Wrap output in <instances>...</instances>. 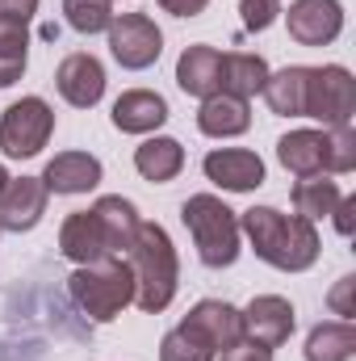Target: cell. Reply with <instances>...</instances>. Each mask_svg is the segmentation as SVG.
Here are the masks:
<instances>
[{
	"label": "cell",
	"mask_w": 356,
	"mask_h": 361,
	"mask_svg": "<svg viewBox=\"0 0 356 361\" xmlns=\"http://www.w3.org/2000/svg\"><path fill=\"white\" fill-rule=\"evenodd\" d=\"M180 223L189 227L193 248H197V257H201L205 269H231V265L239 261V240H243L239 214H235L222 197H214V193H193V197L180 206Z\"/></svg>",
	"instance_id": "cell-4"
},
{
	"label": "cell",
	"mask_w": 356,
	"mask_h": 361,
	"mask_svg": "<svg viewBox=\"0 0 356 361\" xmlns=\"http://www.w3.org/2000/svg\"><path fill=\"white\" fill-rule=\"evenodd\" d=\"M276 160L293 177H319V173H327V130H289L276 143Z\"/></svg>",
	"instance_id": "cell-17"
},
{
	"label": "cell",
	"mask_w": 356,
	"mask_h": 361,
	"mask_svg": "<svg viewBox=\"0 0 356 361\" xmlns=\"http://www.w3.org/2000/svg\"><path fill=\"white\" fill-rule=\"evenodd\" d=\"M46 197L42 177H8L0 193V231H34L46 214Z\"/></svg>",
	"instance_id": "cell-12"
},
{
	"label": "cell",
	"mask_w": 356,
	"mask_h": 361,
	"mask_svg": "<svg viewBox=\"0 0 356 361\" xmlns=\"http://www.w3.org/2000/svg\"><path fill=\"white\" fill-rule=\"evenodd\" d=\"M239 13H243L248 30H268L285 8H281V0H239Z\"/></svg>",
	"instance_id": "cell-29"
},
{
	"label": "cell",
	"mask_w": 356,
	"mask_h": 361,
	"mask_svg": "<svg viewBox=\"0 0 356 361\" xmlns=\"http://www.w3.org/2000/svg\"><path fill=\"white\" fill-rule=\"evenodd\" d=\"M356 353V328L352 319H327L314 324L306 336V361H352Z\"/></svg>",
	"instance_id": "cell-23"
},
{
	"label": "cell",
	"mask_w": 356,
	"mask_h": 361,
	"mask_svg": "<svg viewBox=\"0 0 356 361\" xmlns=\"http://www.w3.org/2000/svg\"><path fill=\"white\" fill-rule=\"evenodd\" d=\"M4 185H8V173H4V164H0V193H4Z\"/></svg>",
	"instance_id": "cell-35"
},
{
	"label": "cell",
	"mask_w": 356,
	"mask_h": 361,
	"mask_svg": "<svg viewBox=\"0 0 356 361\" xmlns=\"http://www.w3.org/2000/svg\"><path fill=\"white\" fill-rule=\"evenodd\" d=\"M265 80H268L265 55H252V51H231V55H222L218 92H231V97H239V101H252L256 92H265Z\"/></svg>",
	"instance_id": "cell-20"
},
{
	"label": "cell",
	"mask_w": 356,
	"mask_h": 361,
	"mask_svg": "<svg viewBox=\"0 0 356 361\" xmlns=\"http://www.w3.org/2000/svg\"><path fill=\"white\" fill-rule=\"evenodd\" d=\"M126 265L134 273V302L147 315H160L172 307L180 286V261L172 248V235L160 223H139L134 244L126 248Z\"/></svg>",
	"instance_id": "cell-3"
},
{
	"label": "cell",
	"mask_w": 356,
	"mask_h": 361,
	"mask_svg": "<svg viewBox=\"0 0 356 361\" xmlns=\"http://www.w3.org/2000/svg\"><path fill=\"white\" fill-rule=\"evenodd\" d=\"M180 324H189L214 353H227V349H235L243 341V315L222 298H201Z\"/></svg>",
	"instance_id": "cell-13"
},
{
	"label": "cell",
	"mask_w": 356,
	"mask_h": 361,
	"mask_svg": "<svg viewBox=\"0 0 356 361\" xmlns=\"http://www.w3.org/2000/svg\"><path fill=\"white\" fill-rule=\"evenodd\" d=\"M289 38L302 47H327L344 30V4L340 0H293L289 13Z\"/></svg>",
	"instance_id": "cell-10"
},
{
	"label": "cell",
	"mask_w": 356,
	"mask_h": 361,
	"mask_svg": "<svg viewBox=\"0 0 356 361\" xmlns=\"http://www.w3.org/2000/svg\"><path fill=\"white\" fill-rule=\"evenodd\" d=\"M356 114V80L344 63H323L310 68V85H306V118H319L327 130L336 126H352Z\"/></svg>",
	"instance_id": "cell-7"
},
{
	"label": "cell",
	"mask_w": 356,
	"mask_h": 361,
	"mask_svg": "<svg viewBox=\"0 0 356 361\" xmlns=\"http://www.w3.org/2000/svg\"><path fill=\"white\" fill-rule=\"evenodd\" d=\"M105 177V169H101V160L92 156V152H59L51 164H46V173H42V185H46V193H63V197H76V193H89L96 189Z\"/></svg>",
	"instance_id": "cell-15"
},
{
	"label": "cell",
	"mask_w": 356,
	"mask_h": 361,
	"mask_svg": "<svg viewBox=\"0 0 356 361\" xmlns=\"http://www.w3.org/2000/svg\"><path fill=\"white\" fill-rule=\"evenodd\" d=\"M109 51L126 72H147L164 55V34L147 13H122L109 21Z\"/></svg>",
	"instance_id": "cell-8"
},
{
	"label": "cell",
	"mask_w": 356,
	"mask_h": 361,
	"mask_svg": "<svg viewBox=\"0 0 356 361\" xmlns=\"http://www.w3.org/2000/svg\"><path fill=\"white\" fill-rule=\"evenodd\" d=\"M239 231L252 240V252L281 273H306L323 252V240H319L314 223L302 219V214H281L276 206L243 210Z\"/></svg>",
	"instance_id": "cell-2"
},
{
	"label": "cell",
	"mask_w": 356,
	"mask_h": 361,
	"mask_svg": "<svg viewBox=\"0 0 356 361\" xmlns=\"http://www.w3.org/2000/svg\"><path fill=\"white\" fill-rule=\"evenodd\" d=\"M306 85H310V68H302V63L268 72L265 80L268 109L281 114V118H306Z\"/></svg>",
	"instance_id": "cell-22"
},
{
	"label": "cell",
	"mask_w": 356,
	"mask_h": 361,
	"mask_svg": "<svg viewBox=\"0 0 356 361\" xmlns=\"http://www.w3.org/2000/svg\"><path fill=\"white\" fill-rule=\"evenodd\" d=\"M134 169H139L143 180H155V185L180 177V169H184V147H180V139H172V135H151V139H143V143L134 147Z\"/></svg>",
	"instance_id": "cell-21"
},
{
	"label": "cell",
	"mask_w": 356,
	"mask_h": 361,
	"mask_svg": "<svg viewBox=\"0 0 356 361\" xmlns=\"http://www.w3.org/2000/svg\"><path fill=\"white\" fill-rule=\"evenodd\" d=\"M239 315H243V341H252L260 349H281L298 328L293 302L281 294H256Z\"/></svg>",
	"instance_id": "cell-9"
},
{
	"label": "cell",
	"mask_w": 356,
	"mask_h": 361,
	"mask_svg": "<svg viewBox=\"0 0 356 361\" xmlns=\"http://www.w3.org/2000/svg\"><path fill=\"white\" fill-rule=\"evenodd\" d=\"M205 4L210 0H160V8L172 17H197V13H205Z\"/></svg>",
	"instance_id": "cell-34"
},
{
	"label": "cell",
	"mask_w": 356,
	"mask_h": 361,
	"mask_svg": "<svg viewBox=\"0 0 356 361\" xmlns=\"http://www.w3.org/2000/svg\"><path fill=\"white\" fill-rule=\"evenodd\" d=\"M340 197H344V193H340V180H331V173L302 177L293 185V214H302V219H310V223H314V219H327Z\"/></svg>",
	"instance_id": "cell-25"
},
{
	"label": "cell",
	"mask_w": 356,
	"mask_h": 361,
	"mask_svg": "<svg viewBox=\"0 0 356 361\" xmlns=\"http://www.w3.org/2000/svg\"><path fill=\"white\" fill-rule=\"evenodd\" d=\"M38 13V0H0V17H13L21 25H30Z\"/></svg>",
	"instance_id": "cell-32"
},
{
	"label": "cell",
	"mask_w": 356,
	"mask_h": 361,
	"mask_svg": "<svg viewBox=\"0 0 356 361\" xmlns=\"http://www.w3.org/2000/svg\"><path fill=\"white\" fill-rule=\"evenodd\" d=\"M248 126H252V109H248V101H239L231 92H214L197 109V130L210 139H235Z\"/></svg>",
	"instance_id": "cell-19"
},
{
	"label": "cell",
	"mask_w": 356,
	"mask_h": 361,
	"mask_svg": "<svg viewBox=\"0 0 356 361\" xmlns=\"http://www.w3.org/2000/svg\"><path fill=\"white\" fill-rule=\"evenodd\" d=\"M55 135V109L42 97H21L0 114V152L8 160L38 156Z\"/></svg>",
	"instance_id": "cell-6"
},
{
	"label": "cell",
	"mask_w": 356,
	"mask_h": 361,
	"mask_svg": "<svg viewBox=\"0 0 356 361\" xmlns=\"http://www.w3.org/2000/svg\"><path fill=\"white\" fill-rule=\"evenodd\" d=\"M30 63V30L13 17H0V89H13Z\"/></svg>",
	"instance_id": "cell-24"
},
{
	"label": "cell",
	"mask_w": 356,
	"mask_h": 361,
	"mask_svg": "<svg viewBox=\"0 0 356 361\" xmlns=\"http://www.w3.org/2000/svg\"><path fill=\"white\" fill-rule=\"evenodd\" d=\"M356 169V130L352 126H336L327 130V173L344 177Z\"/></svg>",
	"instance_id": "cell-28"
},
{
	"label": "cell",
	"mask_w": 356,
	"mask_h": 361,
	"mask_svg": "<svg viewBox=\"0 0 356 361\" xmlns=\"http://www.w3.org/2000/svg\"><path fill=\"white\" fill-rule=\"evenodd\" d=\"M352 290H356V277H352V273L336 281V290L327 294V307H331V315H340V319H352V315H356V307H352Z\"/></svg>",
	"instance_id": "cell-30"
},
{
	"label": "cell",
	"mask_w": 356,
	"mask_h": 361,
	"mask_svg": "<svg viewBox=\"0 0 356 361\" xmlns=\"http://www.w3.org/2000/svg\"><path fill=\"white\" fill-rule=\"evenodd\" d=\"M55 89H59V97H63L68 105L92 109V105L105 97V68H101V59L89 55V51L68 55V59L59 63V72H55Z\"/></svg>",
	"instance_id": "cell-14"
},
{
	"label": "cell",
	"mask_w": 356,
	"mask_h": 361,
	"mask_svg": "<svg viewBox=\"0 0 356 361\" xmlns=\"http://www.w3.org/2000/svg\"><path fill=\"white\" fill-rule=\"evenodd\" d=\"M218 68H222V51L218 47H205V42H197V47H184L177 59V85L180 92H189V97H214L218 92Z\"/></svg>",
	"instance_id": "cell-18"
},
{
	"label": "cell",
	"mask_w": 356,
	"mask_h": 361,
	"mask_svg": "<svg viewBox=\"0 0 356 361\" xmlns=\"http://www.w3.org/2000/svg\"><path fill=\"white\" fill-rule=\"evenodd\" d=\"M331 214H336V231L348 240V235H352V227H356V197H340Z\"/></svg>",
	"instance_id": "cell-33"
},
{
	"label": "cell",
	"mask_w": 356,
	"mask_h": 361,
	"mask_svg": "<svg viewBox=\"0 0 356 361\" xmlns=\"http://www.w3.org/2000/svg\"><path fill=\"white\" fill-rule=\"evenodd\" d=\"M68 290H72V302L92 324H109L134 302V273L126 257H105L92 265H76V273L68 277Z\"/></svg>",
	"instance_id": "cell-5"
},
{
	"label": "cell",
	"mask_w": 356,
	"mask_h": 361,
	"mask_svg": "<svg viewBox=\"0 0 356 361\" xmlns=\"http://www.w3.org/2000/svg\"><path fill=\"white\" fill-rule=\"evenodd\" d=\"M63 17L76 34H105L113 21V0H63Z\"/></svg>",
	"instance_id": "cell-26"
},
{
	"label": "cell",
	"mask_w": 356,
	"mask_h": 361,
	"mask_svg": "<svg viewBox=\"0 0 356 361\" xmlns=\"http://www.w3.org/2000/svg\"><path fill=\"white\" fill-rule=\"evenodd\" d=\"M218 361H272V349H260V345H252V341H239L235 349L218 353Z\"/></svg>",
	"instance_id": "cell-31"
},
{
	"label": "cell",
	"mask_w": 356,
	"mask_h": 361,
	"mask_svg": "<svg viewBox=\"0 0 356 361\" xmlns=\"http://www.w3.org/2000/svg\"><path fill=\"white\" fill-rule=\"evenodd\" d=\"M113 126L122 135H151L168 122V101L151 89H126L113 101Z\"/></svg>",
	"instance_id": "cell-16"
},
{
	"label": "cell",
	"mask_w": 356,
	"mask_h": 361,
	"mask_svg": "<svg viewBox=\"0 0 356 361\" xmlns=\"http://www.w3.org/2000/svg\"><path fill=\"white\" fill-rule=\"evenodd\" d=\"M218 353L189 328V324H177L164 341H160V361H214Z\"/></svg>",
	"instance_id": "cell-27"
},
{
	"label": "cell",
	"mask_w": 356,
	"mask_h": 361,
	"mask_svg": "<svg viewBox=\"0 0 356 361\" xmlns=\"http://www.w3.org/2000/svg\"><path fill=\"white\" fill-rule=\"evenodd\" d=\"M201 169L227 193H252V189L265 185V160L256 152H248V147H214L201 160Z\"/></svg>",
	"instance_id": "cell-11"
},
{
	"label": "cell",
	"mask_w": 356,
	"mask_h": 361,
	"mask_svg": "<svg viewBox=\"0 0 356 361\" xmlns=\"http://www.w3.org/2000/svg\"><path fill=\"white\" fill-rule=\"evenodd\" d=\"M139 223L143 219H139L130 197L105 193V197L92 202L89 210H76V214L63 219L59 252L72 265H92V261H105V257H126V248L134 244Z\"/></svg>",
	"instance_id": "cell-1"
}]
</instances>
